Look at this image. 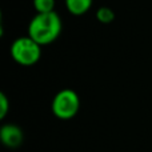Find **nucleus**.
<instances>
[{
	"label": "nucleus",
	"instance_id": "0eeeda50",
	"mask_svg": "<svg viewBox=\"0 0 152 152\" xmlns=\"http://www.w3.org/2000/svg\"><path fill=\"white\" fill-rule=\"evenodd\" d=\"M96 18L100 23L110 24L111 21H113V19H115V13H113V11L108 7H100L96 12Z\"/></svg>",
	"mask_w": 152,
	"mask_h": 152
},
{
	"label": "nucleus",
	"instance_id": "20e7f679",
	"mask_svg": "<svg viewBox=\"0 0 152 152\" xmlns=\"http://www.w3.org/2000/svg\"><path fill=\"white\" fill-rule=\"evenodd\" d=\"M0 140L5 147L16 148L23 143V132L18 126L7 124L0 129Z\"/></svg>",
	"mask_w": 152,
	"mask_h": 152
},
{
	"label": "nucleus",
	"instance_id": "39448f33",
	"mask_svg": "<svg viewBox=\"0 0 152 152\" xmlns=\"http://www.w3.org/2000/svg\"><path fill=\"white\" fill-rule=\"evenodd\" d=\"M67 10L75 16H81L88 12L92 5V0H66Z\"/></svg>",
	"mask_w": 152,
	"mask_h": 152
},
{
	"label": "nucleus",
	"instance_id": "423d86ee",
	"mask_svg": "<svg viewBox=\"0 0 152 152\" xmlns=\"http://www.w3.org/2000/svg\"><path fill=\"white\" fill-rule=\"evenodd\" d=\"M34 7L37 11V13L53 12L55 0H34Z\"/></svg>",
	"mask_w": 152,
	"mask_h": 152
},
{
	"label": "nucleus",
	"instance_id": "7ed1b4c3",
	"mask_svg": "<svg viewBox=\"0 0 152 152\" xmlns=\"http://www.w3.org/2000/svg\"><path fill=\"white\" fill-rule=\"evenodd\" d=\"M80 108V100L75 91L63 89L58 92L52 100V112L61 120L72 119Z\"/></svg>",
	"mask_w": 152,
	"mask_h": 152
},
{
	"label": "nucleus",
	"instance_id": "f03ea898",
	"mask_svg": "<svg viewBox=\"0 0 152 152\" xmlns=\"http://www.w3.org/2000/svg\"><path fill=\"white\" fill-rule=\"evenodd\" d=\"M42 45L29 36L19 37L11 45V56L20 66H34L42 56Z\"/></svg>",
	"mask_w": 152,
	"mask_h": 152
},
{
	"label": "nucleus",
	"instance_id": "6e6552de",
	"mask_svg": "<svg viewBox=\"0 0 152 152\" xmlns=\"http://www.w3.org/2000/svg\"><path fill=\"white\" fill-rule=\"evenodd\" d=\"M8 112V99L4 94H0V119H3Z\"/></svg>",
	"mask_w": 152,
	"mask_h": 152
},
{
	"label": "nucleus",
	"instance_id": "f257e3e1",
	"mask_svg": "<svg viewBox=\"0 0 152 152\" xmlns=\"http://www.w3.org/2000/svg\"><path fill=\"white\" fill-rule=\"evenodd\" d=\"M60 32L61 20L55 11L47 13H36L28 26V36L40 45L55 42Z\"/></svg>",
	"mask_w": 152,
	"mask_h": 152
}]
</instances>
